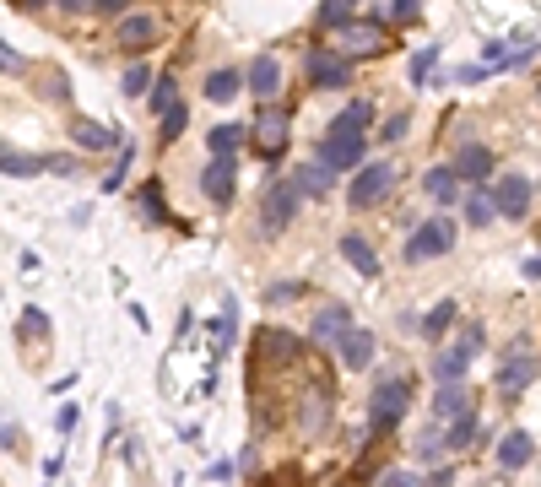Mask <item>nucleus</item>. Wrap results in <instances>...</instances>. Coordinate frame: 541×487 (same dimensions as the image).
<instances>
[{"mask_svg":"<svg viewBox=\"0 0 541 487\" xmlns=\"http://www.w3.org/2000/svg\"><path fill=\"white\" fill-rule=\"evenodd\" d=\"M368 120H374V109L368 103H347V109L331 120V130H325V141H320V157H325V168H352V163H363V130Z\"/></svg>","mask_w":541,"mask_h":487,"instance_id":"1","label":"nucleus"},{"mask_svg":"<svg viewBox=\"0 0 541 487\" xmlns=\"http://www.w3.org/2000/svg\"><path fill=\"white\" fill-rule=\"evenodd\" d=\"M406 412H412V385H401V379H385V385H374V401H368V417H374V433L395 428Z\"/></svg>","mask_w":541,"mask_h":487,"instance_id":"2","label":"nucleus"},{"mask_svg":"<svg viewBox=\"0 0 541 487\" xmlns=\"http://www.w3.org/2000/svg\"><path fill=\"white\" fill-rule=\"evenodd\" d=\"M450 244H455V222L450 217H433V222H422L412 239H406V260H412V266H422V260H439Z\"/></svg>","mask_w":541,"mask_h":487,"instance_id":"3","label":"nucleus"},{"mask_svg":"<svg viewBox=\"0 0 541 487\" xmlns=\"http://www.w3.org/2000/svg\"><path fill=\"white\" fill-rule=\"evenodd\" d=\"M298 184L293 179H282V184H271L266 190V206H260V222H266V233H276V228H287L293 222V212H298Z\"/></svg>","mask_w":541,"mask_h":487,"instance_id":"4","label":"nucleus"},{"mask_svg":"<svg viewBox=\"0 0 541 487\" xmlns=\"http://www.w3.org/2000/svg\"><path fill=\"white\" fill-rule=\"evenodd\" d=\"M390 184H395V168H390V163L363 168V174L352 179V206H379V201L390 195Z\"/></svg>","mask_w":541,"mask_h":487,"instance_id":"5","label":"nucleus"},{"mask_svg":"<svg viewBox=\"0 0 541 487\" xmlns=\"http://www.w3.org/2000/svg\"><path fill=\"white\" fill-rule=\"evenodd\" d=\"M287 147V114L282 109H260L255 114V152L260 157H282Z\"/></svg>","mask_w":541,"mask_h":487,"instance_id":"6","label":"nucleus"},{"mask_svg":"<svg viewBox=\"0 0 541 487\" xmlns=\"http://www.w3.org/2000/svg\"><path fill=\"white\" fill-rule=\"evenodd\" d=\"M482 352V331H466L460 336V347H450V352H439V363H433V374H439V385H450V379H460L466 374V363Z\"/></svg>","mask_w":541,"mask_h":487,"instance_id":"7","label":"nucleus"},{"mask_svg":"<svg viewBox=\"0 0 541 487\" xmlns=\"http://www.w3.org/2000/svg\"><path fill=\"white\" fill-rule=\"evenodd\" d=\"M493 201H498V212H504L509 222H520L525 212H531V179H525V174H504Z\"/></svg>","mask_w":541,"mask_h":487,"instance_id":"8","label":"nucleus"},{"mask_svg":"<svg viewBox=\"0 0 541 487\" xmlns=\"http://www.w3.org/2000/svg\"><path fill=\"white\" fill-rule=\"evenodd\" d=\"M336 44L347 49V55H379V49H385V33H379L374 22H341Z\"/></svg>","mask_w":541,"mask_h":487,"instance_id":"9","label":"nucleus"},{"mask_svg":"<svg viewBox=\"0 0 541 487\" xmlns=\"http://www.w3.org/2000/svg\"><path fill=\"white\" fill-rule=\"evenodd\" d=\"M309 82L314 87H347L352 82L347 55H325V49H314V55H309Z\"/></svg>","mask_w":541,"mask_h":487,"instance_id":"10","label":"nucleus"},{"mask_svg":"<svg viewBox=\"0 0 541 487\" xmlns=\"http://www.w3.org/2000/svg\"><path fill=\"white\" fill-rule=\"evenodd\" d=\"M347 336H352L347 304H325L320 320H314V341H320V347H336V341H347Z\"/></svg>","mask_w":541,"mask_h":487,"instance_id":"11","label":"nucleus"},{"mask_svg":"<svg viewBox=\"0 0 541 487\" xmlns=\"http://www.w3.org/2000/svg\"><path fill=\"white\" fill-rule=\"evenodd\" d=\"M233 168H239V157H211L206 174H201V190L211 201H233Z\"/></svg>","mask_w":541,"mask_h":487,"instance_id":"12","label":"nucleus"},{"mask_svg":"<svg viewBox=\"0 0 541 487\" xmlns=\"http://www.w3.org/2000/svg\"><path fill=\"white\" fill-rule=\"evenodd\" d=\"M244 82H249V92H255L260 103H271L276 92H282V65H276L271 55H260L255 65H249V76H244Z\"/></svg>","mask_w":541,"mask_h":487,"instance_id":"13","label":"nucleus"},{"mask_svg":"<svg viewBox=\"0 0 541 487\" xmlns=\"http://www.w3.org/2000/svg\"><path fill=\"white\" fill-rule=\"evenodd\" d=\"M536 379V358H525V352H514V358L498 368V396H520L525 385Z\"/></svg>","mask_w":541,"mask_h":487,"instance_id":"14","label":"nucleus"},{"mask_svg":"<svg viewBox=\"0 0 541 487\" xmlns=\"http://www.w3.org/2000/svg\"><path fill=\"white\" fill-rule=\"evenodd\" d=\"M152 38H157V17H147V11H136V17L120 22V44L125 49H147Z\"/></svg>","mask_w":541,"mask_h":487,"instance_id":"15","label":"nucleus"},{"mask_svg":"<svg viewBox=\"0 0 541 487\" xmlns=\"http://www.w3.org/2000/svg\"><path fill=\"white\" fill-rule=\"evenodd\" d=\"M422 190H428L439 206H450V201H460V174L455 168H433V174L422 179Z\"/></svg>","mask_w":541,"mask_h":487,"instance_id":"16","label":"nucleus"},{"mask_svg":"<svg viewBox=\"0 0 541 487\" xmlns=\"http://www.w3.org/2000/svg\"><path fill=\"white\" fill-rule=\"evenodd\" d=\"M455 174L460 179H487V174H493V152H487V147H460Z\"/></svg>","mask_w":541,"mask_h":487,"instance_id":"17","label":"nucleus"},{"mask_svg":"<svg viewBox=\"0 0 541 487\" xmlns=\"http://www.w3.org/2000/svg\"><path fill=\"white\" fill-rule=\"evenodd\" d=\"M341 255H347V266L352 271H363V276H379V255L374 249H368L358 233H347V239H341Z\"/></svg>","mask_w":541,"mask_h":487,"instance_id":"18","label":"nucleus"},{"mask_svg":"<svg viewBox=\"0 0 541 487\" xmlns=\"http://www.w3.org/2000/svg\"><path fill=\"white\" fill-rule=\"evenodd\" d=\"M525 460H531V433H504V444H498V466L520 471Z\"/></svg>","mask_w":541,"mask_h":487,"instance_id":"19","label":"nucleus"},{"mask_svg":"<svg viewBox=\"0 0 541 487\" xmlns=\"http://www.w3.org/2000/svg\"><path fill=\"white\" fill-rule=\"evenodd\" d=\"M341 358H347V368H368V363H374V336L352 325V336L341 341Z\"/></svg>","mask_w":541,"mask_h":487,"instance_id":"20","label":"nucleus"},{"mask_svg":"<svg viewBox=\"0 0 541 487\" xmlns=\"http://www.w3.org/2000/svg\"><path fill=\"white\" fill-rule=\"evenodd\" d=\"M433 412H439V417H460V412H471V406H466V390H460V379L439 385V396H433Z\"/></svg>","mask_w":541,"mask_h":487,"instance_id":"21","label":"nucleus"},{"mask_svg":"<svg viewBox=\"0 0 541 487\" xmlns=\"http://www.w3.org/2000/svg\"><path fill=\"white\" fill-rule=\"evenodd\" d=\"M206 147H211V157H233V152L244 147V130H239V125H217V130L206 136Z\"/></svg>","mask_w":541,"mask_h":487,"instance_id":"22","label":"nucleus"},{"mask_svg":"<svg viewBox=\"0 0 541 487\" xmlns=\"http://www.w3.org/2000/svg\"><path fill=\"white\" fill-rule=\"evenodd\" d=\"M174 109H179V82H174V76H157V82H152V114H163V120H168Z\"/></svg>","mask_w":541,"mask_h":487,"instance_id":"23","label":"nucleus"},{"mask_svg":"<svg viewBox=\"0 0 541 487\" xmlns=\"http://www.w3.org/2000/svg\"><path fill=\"white\" fill-rule=\"evenodd\" d=\"M331 174H336V168H298V174H293V184H298V190L303 195H331Z\"/></svg>","mask_w":541,"mask_h":487,"instance_id":"24","label":"nucleus"},{"mask_svg":"<svg viewBox=\"0 0 541 487\" xmlns=\"http://www.w3.org/2000/svg\"><path fill=\"white\" fill-rule=\"evenodd\" d=\"M493 212H498V201H493L487 190H471V195H466V222H471V228H487V222H493Z\"/></svg>","mask_w":541,"mask_h":487,"instance_id":"25","label":"nucleus"},{"mask_svg":"<svg viewBox=\"0 0 541 487\" xmlns=\"http://www.w3.org/2000/svg\"><path fill=\"white\" fill-rule=\"evenodd\" d=\"M0 157H6V163H0V168H6V179H28V174H38V168H49V163H38L33 152H17V147H6Z\"/></svg>","mask_w":541,"mask_h":487,"instance_id":"26","label":"nucleus"},{"mask_svg":"<svg viewBox=\"0 0 541 487\" xmlns=\"http://www.w3.org/2000/svg\"><path fill=\"white\" fill-rule=\"evenodd\" d=\"M450 325H455V298H444L439 309H428V314H422V336H444Z\"/></svg>","mask_w":541,"mask_h":487,"instance_id":"27","label":"nucleus"},{"mask_svg":"<svg viewBox=\"0 0 541 487\" xmlns=\"http://www.w3.org/2000/svg\"><path fill=\"white\" fill-rule=\"evenodd\" d=\"M233 92H239V71H211L206 76V98L211 103H228Z\"/></svg>","mask_w":541,"mask_h":487,"instance_id":"28","label":"nucleus"},{"mask_svg":"<svg viewBox=\"0 0 541 487\" xmlns=\"http://www.w3.org/2000/svg\"><path fill=\"white\" fill-rule=\"evenodd\" d=\"M433 65H439V49H417V55H412V65H406V82H412V87H422V82H428V76H433Z\"/></svg>","mask_w":541,"mask_h":487,"instance_id":"29","label":"nucleus"},{"mask_svg":"<svg viewBox=\"0 0 541 487\" xmlns=\"http://www.w3.org/2000/svg\"><path fill=\"white\" fill-rule=\"evenodd\" d=\"M471 433H477V417H471V412H460V417H450V433H444V444H450V450H466V444H471Z\"/></svg>","mask_w":541,"mask_h":487,"instance_id":"30","label":"nucleus"},{"mask_svg":"<svg viewBox=\"0 0 541 487\" xmlns=\"http://www.w3.org/2000/svg\"><path fill=\"white\" fill-rule=\"evenodd\" d=\"M71 136L76 141H82V147H109V130H103V125H92V120H71Z\"/></svg>","mask_w":541,"mask_h":487,"instance_id":"31","label":"nucleus"},{"mask_svg":"<svg viewBox=\"0 0 541 487\" xmlns=\"http://www.w3.org/2000/svg\"><path fill=\"white\" fill-rule=\"evenodd\" d=\"M320 417H325V390H309L303 396V433H320Z\"/></svg>","mask_w":541,"mask_h":487,"instance_id":"32","label":"nucleus"},{"mask_svg":"<svg viewBox=\"0 0 541 487\" xmlns=\"http://www.w3.org/2000/svg\"><path fill=\"white\" fill-rule=\"evenodd\" d=\"M266 352H271V358H293V352H298V336H287V331H266Z\"/></svg>","mask_w":541,"mask_h":487,"instance_id":"33","label":"nucleus"},{"mask_svg":"<svg viewBox=\"0 0 541 487\" xmlns=\"http://www.w3.org/2000/svg\"><path fill=\"white\" fill-rule=\"evenodd\" d=\"M141 212H147L152 222H163V217H168V206H163V190H157V184H147V190H141Z\"/></svg>","mask_w":541,"mask_h":487,"instance_id":"34","label":"nucleus"},{"mask_svg":"<svg viewBox=\"0 0 541 487\" xmlns=\"http://www.w3.org/2000/svg\"><path fill=\"white\" fill-rule=\"evenodd\" d=\"M147 87H152V71H147V65H130V71H125V92H130V98H141Z\"/></svg>","mask_w":541,"mask_h":487,"instance_id":"35","label":"nucleus"},{"mask_svg":"<svg viewBox=\"0 0 541 487\" xmlns=\"http://www.w3.org/2000/svg\"><path fill=\"white\" fill-rule=\"evenodd\" d=\"M298 293H303L298 282H276V287H266V304H293Z\"/></svg>","mask_w":541,"mask_h":487,"instance_id":"36","label":"nucleus"},{"mask_svg":"<svg viewBox=\"0 0 541 487\" xmlns=\"http://www.w3.org/2000/svg\"><path fill=\"white\" fill-rule=\"evenodd\" d=\"M76 417H82L76 406H65V412L55 417V433H60V439H71V433H76Z\"/></svg>","mask_w":541,"mask_h":487,"instance_id":"37","label":"nucleus"},{"mask_svg":"<svg viewBox=\"0 0 541 487\" xmlns=\"http://www.w3.org/2000/svg\"><path fill=\"white\" fill-rule=\"evenodd\" d=\"M455 76H460L466 87H477V82H487V76H493V65H466V71H455Z\"/></svg>","mask_w":541,"mask_h":487,"instance_id":"38","label":"nucleus"},{"mask_svg":"<svg viewBox=\"0 0 541 487\" xmlns=\"http://www.w3.org/2000/svg\"><path fill=\"white\" fill-rule=\"evenodd\" d=\"M417 11H422V0H395V6H390V17H395V22H412Z\"/></svg>","mask_w":541,"mask_h":487,"instance_id":"39","label":"nucleus"},{"mask_svg":"<svg viewBox=\"0 0 541 487\" xmlns=\"http://www.w3.org/2000/svg\"><path fill=\"white\" fill-rule=\"evenodd\" d=\"M379 487H422L412 471H385V477H379Z\"/></svg>","mask_w":541,"mask_h":487,"instance_id":"40","label":"nucleus"},{"mask_svg":"<svg viewBox=\"0 0 541 487\" xmlns=\"http://www.w3.org/2000/svg\"><path fill=\"white\" fill-rule=\"evenodd\" d=\"M22 325H28V336H44V331H49V320H44L38 309H22Z\"/></svg>","mask_w":541,"mask_h":487,"instance_id":"41","label":"nucleus"},{"mask_svg":"<svg viewBox=\"0 0 541 487\" xmlns=\"http://www.w3.org/2000/svg\"><path fill=\"white\" fill-rule=\"evenodd\" d=\"M406 125H412L406 114H395V120H385V141H401V136H406Z\"/></svg>","mask_w":541,"mask_h":487,"instance_id":"42","label":"nucleus"},{"mask_svg":"<svg viewBox=\"0 0 541 487\" xmlns=\"http://www.w3.org/2000/svg\"><path fill=\"white\" fill-rule=\"evenodd\" d=\"M179 130H184V109H174V114H168V120H163V136H168V141H174Z\"/></svg>","mask_w":541,"mask_h":487,"instance_id":"43","label":"nucleus"},{"mask_svg":"<svg viewBox=\"0 0 541 487\" xmlns=\"http://www.w3.org/2000/svg\"><path fill=\"white\" fill-rule=\"evenodd\" d=\"M0 60H6V71H11V76H22V55H17V49H11V44L0 49Z\"/></svg>","mask_w":541,"mask_h":487,"instance_id":"44","label":"nucleus"},{"mask_svg":"<svg viewBox=\"0 0 541 487\" xmlns=\"http://www.w3.org/2000/svg\"><path fill=\"white\" fill-rule=\"evenodd\" d=\"M65 11H92V6H103V0H60Z\"/></svg>","mask_w":541,"mask_h":487,"instance_id":"45","label":"nucleus"},{"mask_svg":"<svg viewBox=\"0 0 541 487\" xmlns=\"http://www.w3.org/2000/svg\"><path fill=\"white\" fill-rule=\"evenodd\" d=\"M525 276H531V282L541 276V255H531V260H525Z\"/></svg>","mask_w":541,"mask_h":487,"instance_id":"46","label":"nucleus"},{"mask_svg":"<svg viewBox=\"0 0 541 487\" xmlns=\"http://www.w3.org/2000/svg\"><path fill=\"white\" fill-rule=\"evenodd\" d=\"M130 6V0H103V11H125Z\"/></svg>","mask_w":541,"mask_h":487,"instance_id":"47","label":"nucleus"},{"mask_svg":"<svg viewBox=\"0 0 541 487\" xmlns=\"http://www.w3.org/2000/svg\"><path fill=\"white\" fill-rule=\"evenodd\" d=\"M255 487H271V482H255Z\"/></svg>","mask_w":541,"mask_h":487,"instance_id":"48","label":"nucleus"},{"mask_svg":"<svg viewBox=\"0 0 541 487\" xmlns=\"http://www.w3.org/2000/svg\"><path fill=\"white\" fill-rule=\"evenodd\" d=\"M352 6H358V0H352Z\"/></svg>","mask_w":541,"mask_h":487,"instance_id":"49","label":"nucleus"}]
</instances>
